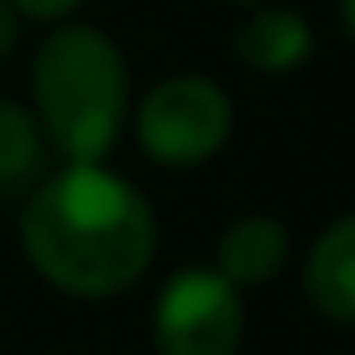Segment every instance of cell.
<instances>
[{"mask_svg": "<svg viewBox=\"0 0 355 355\" xmlns=\"http://www.w3.org/2000/svg\"><path fill=\"white\" fill-rule=\"evenodd\" d=\"M45 157V130L36 113L18 99L0 95V184H23L41 171Z\"/></svg>", "mask_w": 355, "mask_h": 355, "instance_id": "cell-8", "label": "cell"}, {"mask_svg": "<svg viewBox=\"0 0 355 355\" xmlns=\"http://www.w3.org/2000/svg\"><path fill=\"white\" fill-rule=\"evenodd\" d=\"M18 243L50 288L81 302H108L148 275L157 216L144 189L108 162H63V171L32 189Z\"/></svg>", "mask_w": 355, "mask_h": 355, "instance_id": "cell-1", "label": "cell"}, {"mask_svg": "<svg viewBox=\"0 0 355 355\" xmlns=\"http://www.w3.org/2000/svg\"><path fill=\"white\" fill-rule=\"evenodd\" d=\"M248 311L243 288L216 266H184L153 297L157 355H239Z\"/></svg>", "mask_w": 355, "mask_h": 355, "instance_id": "cell-4", "label": "cell"}, {"mask_svg": "<svg viewBox=\"0 0 355 355\" xmlns=\"http://www.w3.org/2000/svg\"><path fill=\"white\" fill-rule=\"evenodd\" d=\"M306 302L333 324H355V211L329 220L306 252Z\"/></svg>", "mask_w": 355, "mask_h": 355, "instance_id": "cell-6", "label": "cell"}, {"mask_svg": "<svg viewBox=\"0 0 355 355\" xmlns=\"http://www.w3.org/2000/svg\"><path fill=\"white\" fill-rule=\"evenodd\" d=\"M338 23H342V36L355 45V0H338Z\"/></svg>", "mask_w": 355, "mask_h": 355, "instance_id": "cell-11", "label": "cell"}, {"mask_svg": "<svg viewBox=\"0 0 355 355\" xmlns=\"http://www.w3.org/2000/svg\"><path fill=\"white\" fill-rule=\"evenodd\" d=\"M234 135V99L198 72L162 77L135 104V144L148 162L189 171L220 153Z\"/></svg>", "mask_w": 355, "mask_h": 355, "instance_id": "cell-3", "label": "cell"}, {"mask_svg": "<svg viewBox=\"0 0 355 355\" xmlns=\"http://www.w3.org/2000/svg\"><path fill=\"white\" fill-rule=\"evenodd\" d=\"M18 27H23V18L14 14V5H9V0H0V59H5V54H14Z\"/></svg>", "mask_w": 355, "mask_h": 355, "instance_id": "cell-10", "label": "cell"}, {"mask_svg": "<svg viewBox=\"0 0 355 355\" xmlns=\"http://www.w3.org/2000/svg\"><path fill=\"white\" fill-rule=\"evenodd\" d=\"M288 266V230L279 216L248 211L230 220L216 243V270L234 288H261Z\"/></svg>", "mask_w": 355, "mask_h": 355, "instance_id": "cell-7", "label": "cell"}, {"mask_svg": "<svg viewBox=\"0 0 355 355\" xmlns=\"http://www.w3.org/2000/svg\"><path fill=\"white\" fill-rule=\"evenodd\" d=\"M32 113L63 162H108L130 121V68L104 27L54 23L32 54Z\"/></svg>", "mask_w": 355, "mask_h": 355, "instance_id": "cell-2", "label": "cell"}, {"mask_svg": "<svg viewBox=\"0 0 355 355\" xmlns=\"http://www.w3.org/2000/svg\"><path fill=\"white\" fill-rule=\"evenodd\" d=\"M18 18H32V23H63L72 9H81V0H9Z\"/></svg>", "mask_w": 355, "mask_h": 355, "instance_id": "cell-9", "label": "cell"}, {"mask_svg": "<svg viewBox=\"0 0 355 355\" xmlns=\"http://www.w3.org/2000/svg\"><path fill=\"white\" fill-rule=\"evenodd\" d=\"M230 5H243V9H252V5H266V0H230Z\"/></svg>", "mask_w": 355, "mask_h": 355, "instance_id": "cell-12", "label": "cell"}, {"mask_svg": "<svg viewBox=\"0 0 355 355\" xmlns=\"http://www.w3.org/2000/svg\"><path fill=\"white\" fill-rule=\"evenodd\" d=\"M315 54V32L297 9L288 5H252V14L234 27V59L257 77H288L306 68Z\"/></svg>", "mask_w": 355, "mask_h": 355, "instance_id": "cell-5", "label": "cell"}]
</instances>
